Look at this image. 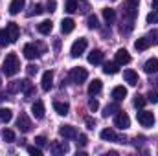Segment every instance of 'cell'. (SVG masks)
Returning a JSON list of instances; mask_svg holds the SVG:
<instances>
[{"instance_id": "obj_42", "label": "cell", "mask_w": 158, "mask_h": 156, "mask_svg": "<svg viewBox=\"0 0 158 156\" xmlns=\"http://www.w3.org/2000/svg\"><path fill=\"white\" fill-rule=\"evenodd\" d=\"M55 7H57V2H55V0H48V2H46V11L53 13V11H55Z\"/></svg>"}, {"instance_id": "obj_28", "label": "cell", "mask_w": 158, "mask_h": 156, "mask_svg": "<svg viewBox=\"0 0 158 156\" xmlns=\"http://www.w3.org/2000/svg\"><path fill=\"white\" fill-rule=\"evenodd\" d=\"M116 112H119L118 101H116V103H110V105H107V107H105V110H103V116L109 117L110 114H116Z\"/></svg>"}, {"instance_id": "obj_3", "label": "cell", "mask_w": 158, "mask_h": 156, "mask_svg": "<svg viewBox=\"0 0 158 156\" xmlns=\"http://www.w3.org/2000/svg\"><path fill=\"white\" fill-rule=\"evenodd\" d=\"M86 46H88V42H86V39H85V37H81V39H77L76 42H74V44H72L70 55H72V57H81V55L85 53Z\"/></svg>"}, {"instance_id": "obj_33", "label": "cell", "mask_w": 158, "mask_h": 156, "mask_svg": "<svg viewBox=\"0 0 158 156\" xmlns=\"http://www.w3.org/2000/svg\"><path fill=\"white\" fill-rule=\"evenodd\" d=\"M2 138H4V142L11 143V142H15V132L9 130V129H4V130H2Z\"/></svg>"}, {"instance_id": "obj_12", "label": "cell", "mask_w": 158, "mask_h": 156, "mask_svg": "<svg viewBox=\"0 0 158 156\" xmlns=\"http://www.w3.org/2000/svg\"><path fill=\"white\" fill-rule=\"evenodd\" d=\"M88 63L90 64H101L103 63V51L101 50H92L90 53H88Z\"/></svg>"}, {"instance_id": "obj_25", "label": "cell", "mask_w": 158, "mask_h": 156, "mask_svg": "<svg viewBox=\"0 0 158 156\" xmlns=\"http://www.w3.org/2000/svg\"><path fill=\"white\" fill-rule=\"evenodd\" d=\"M112 97H114V101H123L127 97V88L125 86H116L112 90Z\"/></svg>"}, {"instance_id": "obj_49", "label": "cell", "mask_w": 158, "mask_h": 156, "mask_svg": "<svg viewBox=\"0 0 158 156\" xmlns=\"http://www.w3.org/2000/svg\"><path fill=\"white\" fill-rule=\"evenodd\" d=\"M155 86H156V90H158V79H156V81H155Z\"/></svg>"}, {"instance_id": "obj_50", "label": "cell", "mask_w": 158, "mask_h": 156, "mask_svg": "<svg viewBox=\"0 0 158 156\" xmlns=\"http://www.w3.org/2000/svg\"><path fill=\"white\" fill-rule=\"evenodd\" d=\"M0 84H2V79H0Z\"/></svg>"}, {"instance_id": "obj_47", "label": "cell", "mask_w": 158, "mask_h": 156, "mask_svg": "<svg viewBox=\"0 0 158 156\" xmlns=\"http://www.w3.org/2000/svg\"><path fill=\"white\" fill-rule=\"evenodd\" d=\"M85 123H86V127H88V129H94V127H96V119H94V117H86V119H85Z\"/></svg>"}, {"instance_id": "obj_37", "label": "cell", "mask_w": 158, "mask_h": 156, "mask_svg": "<svg viewBox=\"0 0 158 156\" xmlns=\"http://www.w3.org/2000/svg\"><path fill=\"white\" fill-rule=\"evenodd\" d=\"M147 24H158V11H151L149 15H147Z\"/></svg>"}, {"instance_id": "obj_8", "label": "cell", "mask_w": 158, "mask_h": 156, "mask_svg": "<svg viewBox=\"0 0 158 156\" xmlns=\"http://www.w3.org/2000/svg\"><path fill=\"white\" fill-rule=\"evenodd\" d=\"M59 134H61L64 140H74V138H77V129L72 127V125H63V127L59 129Z\"/></svg>"}, {"instance_id": "obj_46", "label": "cell", "mask_w": 158, "mask_h": 156, "mask_svg": "<svg viewBox=\"0 0 158 156\" xmlns=\"http://www.w3.org/2000/svg\"><path fill=\"white\" fill-rule=\"evenodd\" d=\"M77 145H81V147H85V145H86V142H88V138H86V136H85V134H77Z\"/></svg>"}, {"instance_id": "obj_44", "label": "cell", "mask_w": 158, "mask_h": 156, "mask_svg": "<svg viewBox=\"0 0 158 156\" xmlns=\"http://www.w3.org/2000/svg\"><path fill=\"white\" fill-rule=\"evenodd\" d=\"M147 101H151V103H158V92H149L147 94Z\"/></svg>"}, {"instance_id": "obj_18", "label": "cell", "mask_w": 158, "mask_h": 156, "mask_svg": "<svg viewBox=\"0 0 158 156\" xmlns=\"http://www.w3.org/2000/svg\"><path fill=\"white\" fill-rule=\"evenodd\" d=\"M123 79L131 84V86H136L138 83H140V79H138V74L134 72V70H125L123 72Z\"/></svg>"}, {"instance_id": "obj_16", "label": "cell", "mask_w": 158, "mask_h": 156, "mask_svg": "<svg viewBox=\"0 0 158 156\" xmlns=\"http://www.w3.org/2000/svg\"><path fill=\"white\" fill-rule=\"evenodd\" d=\"M116 63H118L119 66H123V64H129L131 63V55H129V51L127 50H118L116 51Z\"/></svg>"}, {"instance_id": "obj_24", "label": "cell", "mask_w": 158, "mask_h": 156, "mask_svg": "<svg viewBox=\"0 0 158 156\" xmlns=\"http://www.w3.org/2000/svg\"><path fill=\"white\" fill-rule=\"evenodd\" d=\"M99 136H101V140H105V142H116V140H118V136H116V132H114L112 129H103V130L99 132Z\"/></svg>"}, {"instance_id": "obj_48", "label": "cell", "mask_w": 158, "mask_h": 156, "mask_svg": "<svg viewBox=\"0 0 158 156\" xmlns=\"http://www.w3.org/2000/svg\"><path fill=\"white\" fill-rule=\"evenodd\" d=\"M153 9L158 11V0H153Z\"/></svg>"}, {"instance_id": "obj_17", "label": "cell", "mask_w": 158, "mask_h": 156, "mask_svg": "<svg viewBox=\"0 0 158 156\" xmlns=\"http://www.w3.org/2000/svg\"><path fill=\"white\" fill-rule=\"evenodd\" d=\"M24 6H26V0H11V4H9V13H11V15H19V13L24 9Z\"/></svg>"}, {"instance_id": "obj_38", "label": "cell", "mask_w": 158, "mask_h": 156, "mask_svg": "<svg viewBox=\"0 0 158 156\" xmlns=\"http://www.w3.org/2000/svg\"><path fill=\"white\" fill-rule=\"evenodd\" d=\"M147 40H149V44H158V30H153V31H149V35H147Z\"/></svg>"}, {"instance_id": "obj_21", "label": "cell", "mask_w": 158, "mask_h": 156, "mask_svg": "<svg viewBox=\"0 0 158 156\" xmlns=\"http://www.w3.org/2000/svg\"><path fill=\"white\" fill-rule=\"evenodd\" d=\"M37 30H39V33H42V35H50L52 30H53V24H52V20H42L39 26H37Z\"/></svg>"}, {"instance_id": "obj_34", "label": "cell", "mask_w": 158, "mask_h": 156, "mask_svg": "<svg viewBox=\"0 0 158 156\" xmlns=\"http://www.w3.org/2000/svg\"><path fill=\"white\" fill-rule=\"evenodd\" d=\"M7 44H11L7 31L6 30H0V46H7Z\"/></svg>"}, {"instance_id": "obj_40", "label": "cell", "mask_w": 158, "mask_h": 156, "mask_svg": "<svg viewBox=\"0 0 158 156\" xmlns=\"http://www.w3.org/2000/svg\"><path fill=\"white\" fill-rule=\"evenodd\" d=\"M35 145H37V147H40V149H42V147H46V145H48L46 136H37V138H35Z\"/></svg>"}, {"instance_id": "obj_5", "label": "cell", "mask_w": 158, "mask_h": 156, "mask_svg": "<svg viewBox=\"0 0 158 156\" xmlns=\"http://www.w3.org/2000/svg\"><path fill=\"white\" fill-rule=\"evenodd\" d=\"M138 123H140L142 127H153V125H155V114L149 112V110L138 112Z\"/></svg>"}, {"instance_id": "obj_6", "label": "cell", "mask_w": 158, "mask_h": 156, "mask_svg": "<svg viewBox=\"0 0 158 156\" xmlns=\"http://www.w3.org/2000/svg\"><path fill=\"white\" fill-rule=\"evenodd\" d=\"M114 125L118 127V129H121V130H125V129H129L131 127V117L127 116L125 112H116V117H114Z\"/></svg>"}, {"instance_id": "obj_22", "label": "cell", "mask_w": 158, "mask_h": 156, "mask_svg": "<svg viewBox=\"0 0 158 156\" xmlns=\"http://www.w3.org/2000/svg\"><path fill=\"white\" fill-rule=\"evenodd\" d=\"M74 28H76V22L72 18H63V22H61V31L63 33H72Z\"/></svg>"}, {"instance_id": "obj_41", "label": "cell", "mask_w": 158, "mask_h": 156, "mask_svg": "<svg viewBox=\"0 0 158 156\" xmlns=\"http://www.w3.org/2000/svg\"><path fill=\"white\" fill-rule=\"evenodd\" d=\"M28 154H31V156H40V154H42V151H40V147H37V145H35V147L31 145V147H28Z\"/></svg>"}, {"instance_id": "obj_2", "label": "cell", "mask_w": 158, "mask_h": 156, "mask_svg": "<svg viewBox=\"0 0 158 156\" xmlns=\"http://www.w3.org/2000/svg\"><path fill=\"white\" fill-rule=\"evenodd\" d=\"M136 13H138V0H125L123 2V15L129 20H134Z\"/></svg>"}, {"instance_id": "obj_43", "label": "cell", "mask_w": 158, "mask_h": 156, "mask_svg": "<svg viewBox=\"0 0 158 156\" xmlns=\"http://www.w3.org/2000/svg\"><path fill=\"white\" fill-rule=\"evenodd\" d=\"M88 109H90L92 112H96V110L99 109V103H98V99H90V101H88Z\"/></svg>"}, {"instance_id": "obj_15", "label": "cell", "mask_w": 158, "mask_h": 156, "mask_svg": "<svg viewBox=\"0 0 158 156\" xmlns=\"http://www.w3.org/2000/svg\"><path fill=\"white\" fill-rule=\"evenodd\" d=\"M143 72H145V74H156L158 72V59L156 57H151L149 61H145Z\"/></svg>"}, {"instance_id": "obj_19", "label": "cell", "mask_w": 158, "mask_h": 156, "mask_svg": "<svg viewBox=\"0 0 158 156\" xmlns=\"http://www.w3.org/2000/svg\"><path fill=\"white\" fill-rule=\"evenodd\" d=\"M31 112H33V116L37 117V119H42L44 117V103L42 101H35L31 105Z\"/></svg>"}, {"instance_id": "obj_27", "label": "cell", "mask_w": 158, "mask_h": 156, "mask_svg": "<svg viewBox=\"0 0 158 156\" xmlns=\"http://www.w3.org/2000/svg\"><path fill=\"white\" fill-rule=\"evenodd\" d=\"M103 18H105V22H107V24H112V22H114V18H116V13H114V9H110V7H105V9H103Z\"/></svg>"}, {"instance_id": "obj_31", "label": "cell", "mask_w": 158, "mask_h": 156, "mask_svg": "<svg viewBox=\"0 0 158 156\" xmlns=\"http://www.w3.org/2000/svg\"><path fill=\"white\" fill-rule=\"evenodd\" d=\"M86 24H88L90 30H98V28H99V20H98L96 15H90V17L86 18Z\"/></svg>"}, {"instance_id": "obj_32", "label": "cell", "mask_w": 158, "mask_h": 156, "mask_svg": "<svg viewBox=\"0 0 158 156\" xmlns=\"http://www.w3.org/2000/svg\"><path fill=\"white\" fill-rule=\"evenodd\" d=\"M145 103H147V97H145V96L136 94V97H134V107H136V109H143V107H145Z\"/></svg>"}, {"instance_id": "obj_39", "label": "cell", "mask_w": 158, "mask_h": 156, "mask_svg": "<svg viewBox=\"0 0 158 156\" xmlns=\"http://www.w3.org/2000/svg\"><path fill=\"white\" fill-rule=\"evenodd\" d=\"M42 11H46V9H44V7H42L40 4H33V7H31V11H30L28 15H40Z\"/></svg>"}, {"instance_id": "obj_20", "label": "cell", "mask_w": 158, "mask_h": 156, "mask_svg": "<svg viewBox=\"0 0 158 156\" xmlns=\"http://www.w3.org/2000/svg\"><path fill=\"white\" fill-rule=\"evenodd\" d=\"M101 88H103V83H101L99 79H94V81L88 84V94H90V96H98V94L101 92Z\"/></svg>"}, {"instance_id": "obj_23", "label": "cell", "mask_w": 158, "mask_h": 156, "mask_svg": "<svg viewBox=\"0 0 158 156\" xmlns=\"http://www.w3.org/2000/svg\"><path fill=\"white\" fill-rule=\"evenodd\" d=\"M53 110H55L57 114H61V116H66V114H68V110H70V107H68V103L55 101V103H53Z\"/></svg>"}, {"instance_id": "obj_45", "label": "cell", "mask_w": 158, "mask_h": 156, "mask_svg": "<svg viewBox=\"0 0 158 156\" xmlns=\"http://www.w3.org/2000/svg\"><path fill=\"white\" fill-rule=\"evenodd\" d=\"M26 68H28V70H26V72H28V77L35 76V74H37V70H39V68H37L35 64H30V66H26Z\"/></svg>"}, {"instance_id": "obj_35", "label": "cell", "mask_w": 158, "mask_h": 156, "mask_svg": "<svg viewBox=\"0 0 158 156\" xmlns=\"http://www.w3.org/2000/svg\"><path fill=\"white\" fill-rule=\"evenodd\" d=\"M64 9H66L68 13H76V11H77V2H76V0H68L66 6H64Z\"/></svg>"}, {"instance_id": "obj_14", "label": "cell", "mask_w": 158, "mask_h": 156, "mask_svg": "<svg viewBox=\"0 0 158 156\" xmlns=\"http://www.w3.org/2000/svg\"><path fill=\"white\" fill-rule=\"evenodd\" d=\"M52 84H53V74L48 70V72H44L42 74V81H40V86H42V90L44 92H48L50 88H52Z\"/></svg>"}, {"instance_id": "obj_36", "label": "cell", "mask_w": 158, "mask_h": 156, "mask_svg": "<svg viewBox=\"0 0 158 156\" xmlns=\"http://www.w3.org/2000/svg\"><path fill=\"white\" fill-rule=\"evenodd\" d=\"M7 90H9L11 94L20 92V81H11V83H9V86H7Z\"/></svg>"}, {"instance_id": "obj_13", "label": "cell", "mask_w": 158, "mask_h": 156, "mask_svg": "<svg viewBox=\"0 0 158 156\" xmlns=\"http://www.w3.org/2000/svg\"><path fill=\"white\" fill-rule=\"evenodd\" d=\"M20 92H24V96H26V97H31V96L35 94V88H33V84H31V81H30V79L20 81Z\"/></svg>"}, {"instance_id": "obj_26", "label": "cell", "mask_w": 158, "mask_h": 156, "mask_svg": "<svg viewBox=\"0 0 158 156\" xmlns=\"http://www.w3.org/2000/svg\"><path fill=\"white\" fill-rule=\"evenodd\" d=\"M119 70V64L114 61V63H105L103 64V72L107 74V76H114V74H118Z\"/></svg>"}, {"instance_id": "obj_30", "label": "cell", "mask_w": 158, "mask_h": 156, "mask_svg": "<svg viewBox=\"0 0 158 156\" xmlns=\"http://www.w3.org/2000/svg\"><path fill=\"white\" fill-rule=\"evenodd\" d=\"M151 44H149V40H147V37H142V39H138L136 42H134V48L138 50V51H143V50H147Z\"/></svg>"}, {"instance_id": "obj_7", "label": "cell", "mask_w": 158, "mask_h": 156, "mask_svg": "<svg viewBox=\"0 0 158 156\" xmlns=\"http://www.w3.org/2000/svg\"><path fill=\"white\" fill-rule=\"evenodd\" d=\"M17 127H19L20 132H30L33 125H31V119L26 116V114H20V116L17 117Z\"/></svg>"}, {"instance_id": "obj_4", "label": "cell", "mask_w": 158, "mask_h": 156, "mask_svg": "<svg viewBox=\"0 0 158 156\" xmlns=\"http://www.w3.org/2000/svg\"><path fill=\"white\" fill-rule=\"evenodd\" d=\"M88 77V72L85 70V68H72V72H70V79H72V83H76V84H81V83H85Z\"/></svg>"}, {"instance_id": "obj_11", "label": "cell", "mask_w": 158, "mask_h": 156, "mask_svg": "<svg viewBox=\"0 0 158 156\" xmlns=\"http://www.w3.org/2000/svg\"><path fill=\"white\" fill-rule=\"evenodd\" d=\"M6 31H7V35H9V40H11V42H15V40L19 39V35H20V28H19L15 22H9V24L6 26Z\"/></svg>"}, {"instance_id": "obj_1", "label": "cell", "mask_w": 158, "mask_h": 156, "mask_svg": "<svg viewBox=\"0 0 158 156\" xmlns=\"http://www.w3.org/2000/svg\"><path fill=\"white\" fill-rule=\"evenodd\" d=\"M19 70H20V61H19L17 53H7L4 59V64H2V72L7 77H13Z\"/></svg>"}, {"instance_id": "obj_29", "label": "cell", "mask_w": 158, "mask_h": 156, "mask_svg": "<svg viewBox=\"0 0 158 156\" xmlns=\"http://www.w3.org/2000/svg\"><path fill=\"white\" fill-rule=\"evenodd\" d=\"M13 117V110L11 109H0V121L2 123H9Z\"/></svg>"}, {"instance_id": "obj_9", "label": "cell", "mask_w": 158, "mask_h": 156, "mask_svg": "<svg viewBox=\"0 0 158 156\" xmlns=\"http://www.w3.org/2000/svg\"><path fill=\"white\" fill-rule=\"evenodd\" d=\"M50 151H52V154H55V156L66 154L68 153V143L66 142H53L52 147H50Z\"/></svg>"}, {"instance_id": "obj_10", "label": "cell", "mask_w": 158, "mask_h": 156, "mask_svg": "<svg viewBox=\"0 0 158 156\" xmlns=\"http://www.w3.org/2000/svg\"><path fill=\"white\" fill-rule=\"evenodd\" d=\"M22 51H24V57H26V59H30V61H31V59H37V57L40 55L39 48H37L35 44H26Z\"/></svg>"}]
</instances>
